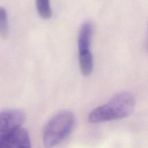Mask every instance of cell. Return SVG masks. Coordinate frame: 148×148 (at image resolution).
Wrapping results in <instances>:
<instances>
[{"mask_svg": "<svg viewBox=\"0 0 148 148\" xmlns=\"http://www.w3.org/2000/svg\"><path fill=\"white\" fill-rule=\"evenodd\" d=\"M135 105L134 97L129 92H120L113 95L107 103L92 110L88 116L91 123L121 119L129 116Z\"/></svg>", "mask_w": 148, "mask_h": 148, "instance_id": "obj_1", "label": "cell"}, {"mask_svg": "<svg viewBox=\"0 0 148 148\" xmlns=\"http://www.w3.org/2000/svg\"><path fill=\"white\" fill-rule=\"evenodd\" d=\"M75 122L70 111H61L53 116L46 124L43 134V145L51 148L62 141L71 132Z\"/></svg>", "mask_w": 148, "mask_h": 148, "instance_id": "obj_2", "label": "cell"}, {"mask_svg": "<svg viewBox=\"0 0 148 148\" xmlns=\"http://www.w3.org/2000/svg\"><path fill=\"white\" fill-rule=\"evenodd\" d=\"M0 148H31L28 132L21 127L1 133Z\"/></svg>", "mask_w": 148, "mask_h": 148, "instance_id": "obj_3", "label": "cell"}, {"mask_svg": "<svg viewBox=\"0 0 148 148\" xmlns=\"http://www.w3.org/2000/svg\"><path fill=\"white\" fill-rule=\"evenodd\" d=\"M25 116L23 112L17 109H8L0 112V134L21 127Z\"/></svg>", "mask_w": 148, "mask_h": 148, "instance_id": "obj_4", "label": "cell"}, {"mask_svg": "<svg viewBox=\"0 0 148 148\" xmlns=\"http://www.w3.org/2000/svg\"><path fill=\"white\" fill-rule=\"evenodd\" d=\"M92 35V25L90 21H85L82 25L78 37L79 51L89 50Z\"/></svg>", "mask_w": 148, "mask_h": 148, "instance_id": "obj_5", "label": "cell"}, {"mask_svg": "<svg viewBox=\"0 0 148 148\" xmlns=\"http://www.w3.org/2000/svg\"><path fill=\"white\" fill-rule=\"evenodd\" d=\"M79 60L81 73L83 76H89L94 68L93 57L90 50L79 51Z\"/></svg>", "mask_w": 148, "mask_h": 148, "instance_id": "obj_6", "label": "cell"}, {"mask_svg": "<svg viewBox=\"0 0 148 148\" xmlns=\"http://www.w3.org/2000/svg\"><path fill=\"white\" fill-rule=\"evenodd\" d=\"M36 6L38 13L42 18H49L51 16L49 0H36Z\"/></svg>", "mask_w": 148, "mask_h": 148, "instance_id": "obj_7", "label": "cell"}, {"mask_svg": "<svg viewBox=\"0 0 148 148\" xmlns=\"http://www.w3.org/2000/svg\"><path fill=\"white\" fill-rule=\"evenodd\" d=\"M8 34V23L6 10L0 6V36L5 38Z\"/></svg>", "mask_w": 148, "mask_h": 148, "instance_id": "obj_8", "label": "cell"}]
</instances>
